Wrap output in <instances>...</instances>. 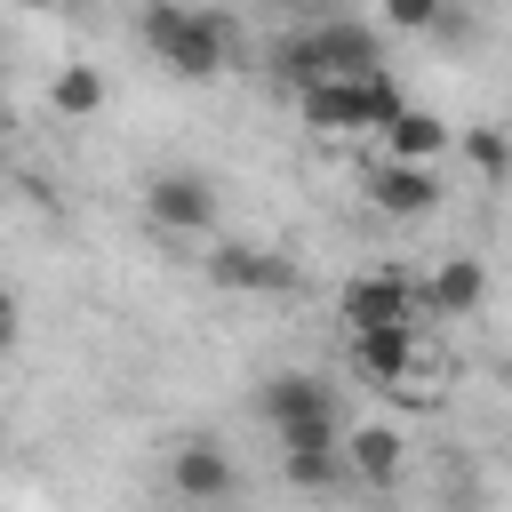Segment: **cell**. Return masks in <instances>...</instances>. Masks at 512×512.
<instances>
[{
    "label": "cell",
    "mask_w": 512,
    "mask_h": 512,
    "mask_svg": "<svg viewBox=\"0 0 512 512\" xmlns=\"http://www.w3.org/2000/svg\"><path fill=\"white\" fill-rule=\"evenodd\" d=\"M136 32H144L152 64L176 72V80H224L232 72V24L208 16V8H192V0H144Z\"/></svg>",
    "instance_id": "1"
},
{
    "label": "cell",
    "mask_w": 512,
    "mask_h": 512,
    "mask_svg": "<svg viewBox=\"0 0 512 512\" xmlns=\"http://www.w3.org/2000/svg\"><path fill=\"white\" fill-rule=\"evenodd\" d=\"M296 112H304V128H320V136H360V128L384 136V128L408 112V96H400L392 72H360V80H320V88H304Z\"/></svg>",
    "instance_id": "2"
},
{
    "label": "cell",
    "mask_w": 512,
    "mask_h": 512,
    "mask_svg": "<svg viewBox=\"0 0 512 512\" xmlns=\"http://www.w3.org/2000/svg\"><path fill=\"white\" fill-rule=\"evenodd\" d=\"M168 488H176L192 512H216V504H232V496H240V464H232V448H224V440L192 432V440H176V448H168Z\"/></svg>",
    "instance_id": "3"
},
{
    "label": "cell",
    "mask_w": 512,
    "mask_h": 512,
    "mask_svg": "<svg viewBox=\"0 0 512 512\" xmlns=\"http://www.w3.org/2000/svg\"><path fill=\"white\" fill-rule=\"evenodd\" d=\"M144 216H152L160 232H176V240H208V232H216V184L192 176V168H160V176L144 184Z\"/></svg>",
    "instance_id": "4"
},
{
    "label": "cell",
    "mask_w": 512,
    "mask_h": 512,
    "mask_svg": "<svg viewBox=\"0 0 512 512\" xmlns=\"http://www.w3.org/2000/svg\"><path fill=\"white\" fill-rule=\"evenodd\" d=\"M256 416L272 424V440H280V432H304V424H336V392H328L312 368H272V376L256 384Z\"/></svg>",
    "instance_id": "5"
},
{
    "label": "cell",
    "mask_w": 512,
    "mask_h": 512,
    "mask_svg": "<svg viewBox=\"0 0 512 512\" xmlns=\"http://www.w3.org/2000/svg\"><path fill=\"white\" fill-rule=\"evenodd\" d=\"M280 472H288V488H304V496H328L336 480H352L344 424H304V432H280Z\"/></svg>",
    "instance_id": "6"
},
{
    "label": "cell",
    "mask_w": 512,
    "mask_h": 512,
    "mask_svg": "<svg viewBox=\"0 0 512 512\" xmlns=\"http://www.w3.org/2000/svg\"><path fill=\"white\" fill-rule=\"evenodd\" d=\"M416 288L400 280V272H360L344 296H336V312H344V328L360 336V328H416Z\"/></svg>",
    "instance_id": "7"
},
{
    "label": "cell",
    "mask_w": 512,
    "mask_h": 512,
    "mask_svg": "<svg viewBox=\"0 0 512 512\" xmlns=\"http://www.w3.org/2000/svg\"><path fill=\"white\" fill-rule=\"evenodd\" d=\"M304 32H312V48H320L328 80H360V72H384V40H376V24H360V16H312Z\"/></svg>",
    "instance_id": "8"
},
{
    "label": "cell",
    "mask_w": 512,
    "mask_h": 512,
    "mask_svg": "<svg viewBox=\"0 0 512 512\" xmlns=\"http://www.w3.org/2000/svg\"><path fill=\"white\" fill-rule=\"evenodd\" d=\"M368 200H376L384 216L416 224V216H432V208L448 200V184H440V168H416V160H376V168H368Z\"/></svg>",
    "instance_id": "9"
},
{
    "label": "cell",
    "mask_w": 512,
    "mask_h": 512,
    "mask_svg": "<svg viewBox=\"0 0 512 512\" xmlns=\"http://www.w3.org/2000/svg\"><path fill=\"white\" fill-rule=\"evenodd\" d=\"M208 280H216V288H240V296H280V288H296V264H288L280 248L224 240V248H208Z\"/></svg>",
    "instance_id": "10"
},
{
    "label": "cell",
    "mask_w": 512,
    "mask_h": 512,
    "mask_svg": "<svg viewBox=\"0 0 512 512\" xmlns=\"http://www.w3.org/2000/svg\"><path fill=\"white\" fill-rule=\"evenodd\" d=\"M480 296H488L480 256H440V264H432V280H424V312H440V320H472V312H480Z\"/></svg>",
    "instance_id": "11"
},
{
    "label": "cell",
    "mask_w": 512,
    "mask_h": 512,
    "mask_svg": "<svg viewBox=\"0 0 512 512\" xmlns=\"http://www.w3.org/2000/svg\"><path fill=\"white\" fill-rule=\"evenodd\" d=\"M344 456H352V480H360V488H392L400 464H408V440H400L392 424H352V432H344Z\"/></svg>",
    "instance_id": "12"
},
{
    "label": "cell",
    "mask_w": 512,
    "mask_h": 512,
    "mask_svg": "<svg viewBox=\"0 0 512 512\" xmlns=\"http://www.w3.org/2000/svg\"><path fill=\"white\" fill-rule=\"evenodd\" d=\"M352 368L376 384H408L416 376V328H360L352 336Z\"/></svg>",
    "instance_id": "13"
},
{
    "label": "cell",
    "mask_w": 512,
    "mask_h": 512,
    "mask_svg": "<svg viewBox=\"0 0 512 512\" xmlns=\"http://www.w3.org/2000/svg\"><path fill=\"white\" fill-rule=\"evenodd\" d=\"M448 144H456V128H448L440 112H416V104H408V112L384 128V160H416V168H440V152H448Z\"/></svg>",
    "instance_id": "14"
},
{
    "label": "cell",
    "mask_w": 512,
    "mask_h": 512,
    "mask_svg": "<svg viewBox=\"0 0 512 512\" xmlns=\"http://www.w3.org/2000/svg\"><path fill=\"white\" fill-rule=\"evenodd\" d=\"M48 104H56L64 120H96V112H104V80H96L88 64H64V72L48 80Z\"/></svg>",
    "instance_id": "15"
},
{
    "label": "cell",
    "mask_w": 512,
    "mask_h": 512,
    "mask_svg": "<svg viewBox=\"0 0 512 512\" xmlns=\"http://www.w3.org/2000/svg\"><path fill=\"white\" fill-rule=\"evenodd\" d=\"M456 144H464V160H472V168H480L488 184H496V176H512V144H504L496 128H464Z\"/></svg>",
    "instance_id": "16"
},
{
    "label": "cell",
    "mask_w": 512,
    "mask_h": 512,
    "mask_svg": "<svg viewBox=\"0 0 512 512\" xmlns=\"http://www.w3.org/2000/svg\"><path fill=\"white\" fill-rule=\"evenodd\" d=\"M448 0H384V32H440Z\"/></svg>",
    "instance_id": "17"
},
{
    "label": "cell",
    "mask_w": 512,
    "mask_h": 512,
    "mask_svg": "<svg viewBox=\"0 0 512 512\" xmlns=\"http://www.w3.org/2000/svg\"><path fill=\"white\" fill-rule=\"evenodd\" d=\"M64 8H96V0H64Z\"/></svg>",
    "instance_id": "18"
}]
</instances>
